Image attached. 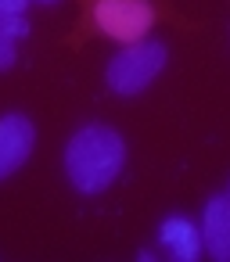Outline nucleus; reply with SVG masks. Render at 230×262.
Listing matches in <instances>:
<instances>
[{"mask_svg": "<svg viewBox=\"0 0 230 262\" xmlns=\"http://www.w3.org/2000/svg\"><path fill=\"white\" fill-rule=\"evenodd\" d=\"M126 162V140L112 126H83L65 147V172L76 190L101 194L115 183Z\"/></svg>", "mask_w": 230, "mask_h": 262, "instance_id": "obj_1", "label": "nucleus"}, {"mask_svg": "<svg viewBox=\"0 0 230 262\" xmlns=\"http://www.w3.org/2000/svg\"><path fill=\"white\" fill-rule=\"evenodd\" d=\"M165 69V47L155 43V40H140V43H130L122 54H115L108 61V86L122 97H133L140 94L144 86L155 83V76Z\"/></svg>", "mask_w": 230, "mask_h": 262, "instance_id": "obj_2", "label": "nucleus"}, {"mask_svg": "<svg viewBox=\"0 0 230 262\" xmlns=\"http://www.w3.org/2000/svg\"><path fill=\"white\" fill-rule=\"evenodd\" d=\"M94 22L104 36L130 47V43H140L144 33L155 26V11L148 0H97Z\"/></svg>", "mask_w": 230, "mask_h": 262, "instance_id": "obj_3", "label": "nucleus"}, {"mask_svg": "<svg viewBox=\"0 0 230 262\" xmlns=\"http://www.w3.org/2000/svg\"><path fill=\"white\" fill-rule=\"evenodd\" d=\"M36 144V129L26 115L11 112L0 119V180H8L15 169H22L33 155Z\"/></svg>", "mask_w": 230, "mask_h": 262, "instance_id": "obj_4", "label": "nucleus"}, {"mask_svg": "<svg viewBox=\"0 0 230 262\" xmlns=\"http://www.w3.org/2000/svg\"><path fill=\"white\" fill-rule=\"evenodd\" d=\"M201 248L216 262H230V198H212L201 219Z\"/></svg>", "mask_w": 230, "mask_h": 262, "instance_id": "obj_5", "label": "nucleus"}, {"mask_svg": "<svg viewBox=\"0 0 230 262\" xmlns=\"http://www.w3.org/2000/svg\"><path fill=\"white\" fill-rule=\"evenodd\" d=\"M158 241H162L176 258H183V262H191V258L201 255V233L194 230V223H187V219H180V215H173V219L162 223Z\"/></svg>", "mask_w": 230, "mask_h": 262, "instance_id": "obj_6", "label": "nucleus"}, {"mask_svg": "<svg viewBox=\"0 0 230 262\" xmlns=\"http://www.w3.org/2000/svg\"><path fill=\"white\" fill-rule=\"evenodd\" d=\"M29 33V22L22 15H0V72L15 65V43Z\"/></svg>", "mask_w": 230, "mask_h": 262, "instance_id": "obj_7", "label": "nucleus"}, {"mask_svg": "<svg viewBox=\"0 0 230 262\" xmlns=\"http://www.w3.org/2000/svg\"><path fill=\"white\" fill-rule=\"evenodd\" d=\"M29 0H0V15H22Z\"/></svg>", "mask_w": 230, "mask_h": 262, "instance_id": "obj_8", "label": "nucleus"}]
</instances>
